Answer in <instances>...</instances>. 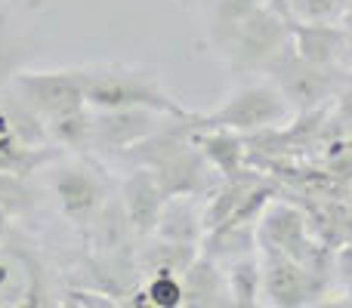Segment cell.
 <instances>
[{
  "label": "cell",
  "mask_w": 352,
  "mask_h": 308,
  "mask_svg": "<svg viewBox=\"0 0 352 308\" xmlns=\"http://www.w3.org/2000/svg\"><path fill=\"white\" fill-rule=\"evenodd\" d=\"M84 96L90 108H148L158 115H186L158 71L127 62H96L80 68Z\"/></svg>",
  "instance_id": "cell-1"
},
{
  "label": "cell",
  "mask_w": 352,
  "mask_h": 308,
  "mask_svg": "<svg viewBox=\"0 0 352 308\" xmlns=\"http://www.w3.org/2000/svg\"><path fill=\"white\" fill-rule=\"evenodd\" d=\"M287 47H291V19L269 6H260L219 43L217 53L226 59L235 78H254V74H266L269 65Z\"/></svg>",
  "instance_id": "cell-2"
},
{
  "label": "cell",
  "mask_w": 352,
  "mask_h": 308,
  "mask_svg": "<svg viewBox=\"0 0 352 308\" xmlns=\"http://www.w3.org/2000/svg\"><path fill=\"white\" fill-rule=\"evenodd\" d=\"M294 117V108L281 90L269 78L263 80H248L238 90L229 93L219 108L213 111H198V127L207 130H232V133H260L269 127H285Z\"/></svg>",
  "instance_id": "cell-3"
},
{
  "label": "cell",
  "mask_w": 352,
  "mask_h": 308,
  "mask_svg": "<svg viewBox=\"0 0 352 308\" xmlns=\"http://www.w3.org/2000/svg\"><path fill=\"white\" fill-rule=\"evenodd\" d=\"M50 191L59 213L78 231L90 228L105 210V204L115 198L109 176L96 161H87V157L65 161V154L50 163Z\"/></svg>",
  "instance_id": "cell-4"
},
{
  "label": "cell",
  "mask_w": 352,
  "mask_h": 308,
  "mask_svg": "<svg viewBox=\"0 0 352 308\" xmlns=\"http://www.w3.org/2000/svg\"><path fill=\"white\" fill-rule=\"evenodd\" d=\"M0 308H62L43 256L12 235L0 244Z\"/></svg>",
  "instance_id": "cell-5"
},
{
  "label": "cell",
  "mask_w": 352,
  "mask_h": 308,
  "mask_svg": "<svg viewBox=\"0 0 352 308\" xmlns=\"http://www.w3.org/2000/svg\"><path fill=\"white\" fill-rule=\"evenodd\" d=\"M349 68H328V65H312V62L300 59L294 47H287L278 59L269 65L266 78L281 90L294 115L303 111L328 108L340 93V84L346 78Z\"/></svg>",
  "instance_id": "cell-6"
},
{
  "label": "cell",
  "mask_w": 352,
  "mask_h": 308,
  "mask_svg": "<svg viewBox=\"0 0 352 308\" xmlns=\"http://www.w3.org/2000/svg\"><path fill=\"white\" fill-rule=\"evenodd\" d=\"M260 265L263 299L272 308H312L337 284L331 274L312 272L309 265L291 259L287 253H275V250H260Z\"/></svg>",
  "instance_id": "cell-7"
},
{
  "label": "cell",
  "mask_w": 352,
  "mask_h": 308,
  "mask_svg": "<svg viewBox=\"0 0 352 308\" xmlns=\"http://www.w3.org/2000/svg\"><path fill=\"white\" fill-rule=\"evenodd\" d=\"M12 93L34 115H41L43 123L87 105L80 68H65V71H19L12 78Z\"/></svg>",
  "instance_id": "cell-8"
},
{
  "label": "cell",
  "mask_w": 352,
  "mask_h": 308,
  "mask_svg": "<svg viewBox=\"0 0 352 308\" xmlns=\"http://www.w3.org/2000/svg\"><path fill=\"white\" fill-rule=\"evenodd\" d=\"M164 117L148 108H93V152L124 157L146 142Z\"/></svg>",
  "instance_id": "cell-9"
},
{
  "label": "cell",
  "mask_w": 352,
  "mask_h": 308,
  "mask_svg": "<svg viewBox=\"0 0 352 308\" xmlns=\"http://www.w3.org/2000/svg\"><path fill=\"white\" fill-rule=\"evenodd\" d=\"M118 200H121V210H124V216H127L133 235L140 237V241L152 237L161 222L164 204H167V198H164V191H161L152 169H146V167L130 169V173L124 176V182L118 185Z\"/></svg>",
  "instance_id": "cell-10"
},
{
  "label": "cell",
  "mask_w": 352,
  "mask_h": 308,
  "mask_svg": "<svg viewBox=\"0 0 352 308\" xmlns=\"http://www.w3.org/2000/svg\"><path fill=\"white\" fill-rule=\"evenodd\" d=\"M291 47L312 65L349 68L346 31L340 22H291Z\"/></svg>",
  "instance_id": "cell-11"
},
{
  "label": "cell",
  "mask_w": 352,
  "mask_h": 308,
  "mask_svg": "<svg viewBox=\"0 0 352 308\" xmlns=\"http://www.w3.org/2000/svg\"><path fill=\"white\" fill-rule=\"evenodd\" d=\"M198 256H201V247H195V244H176V241H164V237H155V235L146 237L136 247L140 284L148 278H161V274L182 278Z\"/></svg>",
  "instance_id": "cell-12"
},
{
  "label": "cell",
  "mask_w": 352,
  "mask_h": 308,
  "mask_svg": "<svg viewBox=\"0 0 352 308\" xmlns=\"http://www.w3.org/2000/svg\"><path fill=\"white\" fill-rule=\"evenodd\" d=\"M229 290H226L223 268L204 253L192 262L182 274V308H229Z\"/></svg>",
  "instance_id": "cell-13"
},
{
  "label": "cell",
  "mask_w": 352,
  "mask_h": 308,
  "mask_svg": "<svg viewBox=\"0 0 352 308\" xmlns=\"http://www.w3.org/2000/svg\"><path fill=\"white\" fill-rule=\"evenodd\" d=\"M155 237L201 247V241H204V200L201 198H167L161 222H158V228H155Z\"/></svg>",
  "instance_id": "cell-14"
},
{
  "label": "cell",
  "mask_w": 352,
  "mask_h": 308,
  "mask_svg": "<svg viewBox=\"0 0 352 308\" xmlns=\"http://www.w3.org/2000/svg\"><path fill=\"white\" fill-rule=\"evenodd\" d=\"M195 145H198L201 154L210 161V167L219 173V179L238 176L244 167H250V163H248V145H244V136L241 133L198 127V130H195Z\"/></svg>",
  "instance_id": "cell-15"
},
{
  "label": "cell",
  "mask_w": 352,
  "mask_h": 308,
  "mask_svg": "<svg viewBox=\"0 0 352 308\" xmlns=\"http://www.w3.org/2000/svg\"><path fill=\"white\" fill-rule=\"evenodd\" d=\"M226 278V290H229L232 303L241 305H260L263 303V265H260V253L235 259L229 265H219Z\"/></svg>",
  "instance_id": "cell-16"
},
{
  "label": "cell",
  "mask_w": 352,
  "mask_h": 308,
  "mask_svg": "<svg viewBox=\"0 0 352 308\" xmlns=\"http://www.w3.org/2000/svg\"><path fill=\"white\" fill-rule=\"evenodd\" d=\"M263 0H210V47L217 49L248 16H254Z\"/></svg>",
  "instance_id": "cell-17"
},
{
  "label": "cell",
  "mask_w": 352,
  "mask_h": 308,
  "mask_svg": "<svg viewBox=\"0 0 352 308\" xmlns=\"http://www.w3.org/2000/svg\"><path fill=\"white\" fill-rule=\"evenodd\" d=\"M309 163L324 169L337 185L352 188V133H343V136H337V139H331Z\"/></svg>",
  "instance_id": "cell-18"
},
{
  "label": "cell",
  "mask_w": 352,
  "mask_h": 308,
  "mask_svg": "<svg viewBox=\"0 0 352 308\" xmlns=\"http://www.w3.org/2000/svg\"><path fill=\"white\" fill-rule=\"evenodd\" d=\"M34 206H37V188L31 185V176L0 173V210H6L12 219H22Z\"/></svg>",
  "instance_id": "cell-19"
},
{
  "label": "cell",
  "mask_w": 352,
  "mask_h": 308,
  "mask_svg": "<svg viewBox=\"0 0 352 308\" xmlns=\"http://www.w3.org/2000/svg\"><path fill=\"white\" fill-rule=\"evenodd\" d=\"M291 22H340L337 0H287Z\"/></svg>",
  "instance_id": "cell-20"
},
{
  "label": "cell",
  "mask_w": 352,
  "mask_h": 308,
  "mask_svg": "<svg viewBox=\"0 0 352 308\" xmlns=\"http://www.w3.org/2000/svg\"><path fill=\"white\" fill-rule=\"evenodd\" d=\"M142 293L148 296V303L155 308H182V278H170V274H161V278H148L142 281Z\"/></svg>",
  "instance_id": "cell-21"
},
{
  "label": "cell",
  "mask_w": 352,
  "mask_h": 308,
  "mask_svg": "<svg viewBox=\"0 0 352 308\" xmlns=\"http://www.w3.org/2000/svg\"><path fill=\"white\" fill-rule=\"evenodd\" d=\"M62 308H124L121 299L96 290V287H65L62 290Z\"/></svg>",
  "instance_id": "cell-22"
},
{
  "label": "cell",
  "mask_w": 352,
  "mask_h": 308,
  "mask_svg": "<svg viewBox=\"0 0 352 308\" xmlns=\"http://www.w3.org/2000/svg\"><path fill=\"white\" fill-rule=\"evenodd\" d=\"M331 111H334V121L340 123L343 133H352V68L346 71V78H343L337 99L331 102Z\"/></svg>",
  "instance_id": "cell-23"
},
{
  "label": "cell",
  "mask_w": 352,
  "mask_h": 308,
  "mask_svg": "<svg viewBox=\"0 0 352 308\" xmlns=\"http://www.w3.org/2000/svg\"><path fill=\"white\" fill-rule=\"evenodd\" d=\"M334 278L337 287L352 281V244H343V247L334 250Z\"/></svg>",
  "instance_id": "cell-24"
},
{
  "label": "cell",
  "mask_w": 352,
  "mask_h": 308,
  "mask_svg": "<svg viewBox=\"0 0 352 308\" xmlns=\"http://www.w3.org/2000/svg\"><path fill=\"white\" fill-rule=\"evenodd\" d=\"M312 308H352V299H349L346 293L340 290V287H337V293H334V290H331V293H324V296L318 299V303L312 305Z\"/></svg>",
  "instance_id": "cell-25"
},
{
  "label": "cell",
  "mask_w": 352,
  "mask_h": 308,
  "mask_svg": "<svg viewBox=\"0 0 352 308\" xmlns=\"http://www.w3.org/2000/svg\"><path fill=\"white\" fill-rule=\"evenodd\" d=\"M340 25H343V31H346V47H349L346 62H349V68H352V6L340 16Z\"/></svg>",
  "instance_id": "cell-26"
},
{
  "label": "cell",
  "mask_w": 352,
  "mask_h": 308,
  "mask_svg": "<svg viewBox=\"0 0 352 308\" xmlns=\"http://www.w3.org/2000/svg\"><path fill=\"white\" fill-rule=\"evenodd\" d=\"M10 235H12V216L6 210H0V244H3Z\"/></svg>",
  "instance_id": "cell-27"
},
{
  "label": "cell",
  "mask_w": 352,
  "mask_h": 308,
  "mask_svg": "<svg viewBox=\"0 0 352 308\" xmlns=\"http://www.w3.org/2000/svg\"><path fill=\"white\" fill-rule=\"evenodd\" d=\"M263 3L269 6V10L281 12V16H287V0H263Z\"/></svg>",
  "instance_id": "cell-28"
},
{
  "label": "cell",
  "mask_w": 352,
  "mask_h": 308,
  "mask_svg": "<svg viewBox=\"0 0 352 308\" xmlns=\"http://www.w3.org/2000/svg\"><path fill=\"white\" fill-rule=\"evenodd\" d=\"M337 6H340V16H343V12H346L349 6H352V0H337Z\"/></svg>",
  "instance_id": "cell-29"
},
{
  "label": "cell",
  "mask_w": 352,
  "mask_h": 308,
  "mask_svg": "<svg viewBox=\"0 0 352 308\" xmlns=\"http://www.w3.org/2000/svg\"><path fill=\"white\" fill-rule=\"evenodd\" d=\"M340 290H343V293H346V296L352 299V281H346V284H340Z\"/></svg>",
  "instance_id": "cell-30"
},
{
  "label": "cell",
  "mask_w": 352,
  "mask_h": 308,
  "mask_svg": "<svg viewBox=\"0 0 352 308\" xmlns=\"http://www.w3.org/2000/svg\"><path fill=\"white\" fill-rule=\"evenodd\" d=\"M188 3H192V0H179V6H188Z\"/></svg>",
  "instance_id": "cell-31"
},
{
  "label": "cell",
  "mask_w": 352,
  "mask_h": 308,
  "mask_svg": "<svg viewBox=\"0 0 352 308\" xmlns=\"http://www.w3.org/2000/svg\"><path fill=\"white\" fill-rule=\"evenodd\" d=\"M0 3H6V0H0Z\"/></svg>",
  "instance_id": "cell-32"
}]
</instances>
